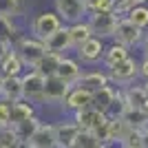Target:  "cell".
I'll return each mask as SVG.
<instances>
[{
	"mask_svg": "<svg viewBox=\"0 0 148 148\" xmlns=\"http://www.w3.org/2000/svg\"><path fill=\"white\" fill-rule=\"evenodd\" d=\"M13 51L20 56V60L25 62L27 69H33L38 62L42 60V56L47 53V47H44L42 40L33 38L31 33H22L18 38V42L13 44Z\"/></svg>",
	"mask_w": 148,
	"mask_h": 148,
	"instance_id": "6da1fadb",
	"label": "cell"
},
{
	"mask_svg": "<svg viewBox=\"0 0 148 148\" xmlns=\"http://www.w3.org/2000/svg\"><path fill=\"white\" fill-rule=\"evenodd\" d=\"M106 73H108L111 84L117 86V88H124V86H128V84H135V82H139V60H135L133 56H128L126 60L117 62L115 66L106 69Z\"/></svg>",
	"mask_w": 148,
	"mask_h": 148,
	"instance_id": "7a4b0ae2",
	"label": "cell"
},
{
	"mask_svg": "<svg viewBox=\"0 0 148 148\" xmlns=\"http://www.w3.org/2000/svg\"><path fill=\"white\" fill-rule=\"evenodd\" d=\"M117 20H119V16L115 11H93V13L86 16V22H88V27H91L93 36L99 38V40H104V42L113 40Z\"/></svg>",
	"mask_w": 148,
	"mask_h": 148,
	"instance_id": "3957f363",
	"label": "cell"
},
{
	"mask_svg": "<svg viewBox=\"0 0 148 148\" xmlns=\"http://www.w3.org/2000/svg\"><path fill=\"white\" fill-rule=\"evenodd\" d=\"M64 25L60 20V16H58L53 9H44V11H38L33 18H31L29 22V33L33 38H38V40H47V38L53 33V31H58L60 27Z\"/></svg>",
	"mask_w": 148,
	"mask_h": 148,
	"instance_id": "277c9868",
	"label": "cell"
},
{
	"mask_svg": "<svg viewBox=\"0 0 148 148\" xmlns=\"http://www.w3.org/2000/svg\"><path fill=\"white\" fill-rule=\"evenodd\" d=\"M144 38H146V31H142L139 27H135L128 18H126V16H122V18L117 20L115 36H113L115 42L124 44V47H128V49L133 51V49H139V47H142Z\"/></svg>",
	"mask_w": 148,
	"mask_h": 148,
	"instance_id": "5b68a950",
	"label": "cell"
},
{
	"mask_svg": "<svg viewBox=\"0 0 148 148\" xmlns=\"http://www.w3.org/2000/svg\"><path fill=\"white\" fill-rule=\"evenodd\" d=\"M53 2V11L60 16L64 25H73L80 20H86L88 9L84 0H51Z\"/></svg>",
	"mask_w": 148,
	"mask_h": 148,
	"instance_id": "8992f818",
	"label": "cell"
},
{
	"mask_svg": "<svg viewBox=\"0 0 148 148\" xmlns=\"http://www.w3.org/2000/svg\"><path fill=\"white\" fill-rule=\"evenodd\" d=\"M104 49H106V42L93 36L75 49V58L82 66H99L102 58H104Z\"/></svg>",
	"mask_w": 148,
	"mask_h": 148,
	"instance_id": "52a82bcc",
	"label": "cell"
},
{
	"mask_svg": "<svg viewBox=\"0 0 148 148\" xmlns=\"http://www.w3.org/2000/svg\"><path fill=\"white\" fill-rule=\"evenodd\" d=\"M22 77V99L31 104H42V91H44V75H40L36 69H27Z\"/></svg>",
	"mask_w": 148,
	"mask_h": 148,
	"instance_id": "ba28073f",
	"label": "cell"
},
{
	"mask_svg": "<svg viewBox=\"0 0 148 148\" xmlns=\"http://www.w3.org/2000/svg\"><path fill=\"white\" fill-rule=\"evenodd\" d=\"M71 84L60 80L58 75H49L44 77V91H42V104L44 106H62L64 97H66Z\"/></svg>",
	"mask_w": 148,
	"mask_h": 148,
	"instance_id": "9c48e42d",
	"label": "cell"
},
{
	"mask_svg": "<svg viewBox=\"0 0 148 148\" xmlns=\"http://www.w3.org/2000/svg\"><path fill=\"white\" fill-rule=\"evenodd\" d=\"M91 102H93V93L91 91H86V88H82V86H71L60 108L64 113H71V115H73V113L82 111V108H88Z\"/></svg>",
	"mask_w": 148,
	"mask_h": 148,
	"instance_id": "30bf717a",
	"label": "cell"
},
{
	"mask_svg": "<svg viewBox=\"0 0 148 148\" xmlns=\"http://www.w3.org/2000/svg\"><path fill=\"white\" fill-rule=\"evenodd\" d=\"M56 128V142H58V148H73L75 139L80 135V128L77 124L73 122V117H62L53 124Z\"/></svg>",
	"mask_w": 148,
	"mask_h": 148,
	"instance_id": "8fae6325",
	"label": "cell"
},
{
	"mask_svg": "<svg viewBox=\"0 0 148 148\" xmlns=\"http://www.w3.org/2000/svg\"><path fill=\"white\" fill-rule=\"evenodd\" d=\"M115 102H117V86H113V84H106V86L93 91L91 106L95 111L104 113V115H111L113 108H115Z\"/></svg>",
	"mask_w": 148,
	"mask_h": 148,
	"instance_id": "7c38bea8",
	"label": "cell"
},
{
	"mask_svg": "<svg viewBox=\"0 0 148 148\" xmlns=\"http://www.w3.org/2000/svg\"><path fill=\"white\" fill-rule=\"evenodd\" d=\"M44 47L51 53H58V56H69L73 47H71V38H69V25H62L58 31H53L47 40H44Z\"/></svg>",
	"mask_w": 148,
	"mask_h": 148,
	"instance_id": "4fadbf2b",
	"label": "cell"
},
{
	"mask_svg": "<svg viewBox=\"0 0 148 148\" xmlns=\"http://www.w3.org/2000/svg\"><path fill=\"white\" fill-rule=\"evenodd\" d=\"M27 144H29V148H58L53 122H40V126H38L36 133L29 137Z\"/></svg>",
	"mask_w": 148,
	"mask_h": 148,
	"instance_id": "5bb4252c",
	"label": "cell"
},
{
	"mask_svg": "<svg viewBox=\"0 0 148 148\" xmlns=\"http://www.w3.org/2000/svg\"><path fill=\"white\" fill-rule=\"evenodd\" d=\"M106 84H111L106 69H88V71H82L80 80L75 82L73 86H82V88H86V91L93 93V91H97V88L106 86Z\"/></svg>",
	"mask_w": 148,
	"mask_h": 148,
	"instance_id": "9a60e30c",
	"label": "cell"
},
{
	"mask_svg": "<svg viewBox=\"0 0 148 148\" xmlns=\"http://www.w3.org/2000/svg\"><path fill=\"white\" fill-rule=\"evenodd\" d=\"M82 64L77 62V58L75 56H62V60H60V66H58V77L60 80H64L66 84H71L73 86L75 82L80 80V75H82Z\"/></svg>",
	"mask_w": 148,
	"mask_h": 148,
	"instance_id": "2e32d148",
	"label": "cell"
},
{
	"mask_svg": "<svg viewBox=\"0 0 148 148\" xmlns=\"http://www.w3.org/2000/svg\"><path fill=\"white\" fill-rule=\"evenodd\" d=\"M119 91H122V99H124V104L128 106V108H142L144 102H146V97H148V93H146V88H144L142 82L128 84V86L119 88Z\"/></svg>",
	"mask_w": 148,
	"mask_h": 148,
	"instance_id": "e0dca14e",
	"label": "cell"
},
{
	"mask_svg": "<svg viewBox=\"0 0 148 148\" xmlns=\"http://www.w3.org/2000/svg\"><path fill=\"white\" fill-rule=\"evenodd\" d=\"M128 56H130L128 47H124V44L115 42V40H108V44H106V49H104V58H102V66L111 69V66H115L117 62L126 60Z\"/></svg>",
	"mask_w": 148,
	"mask_h": 148,
	"instance_id": "ac0fdd59",
	"label": "cell"
},
{
	"mask_svg": "<svg viewBox=\"0 0 148 148\" xmlns=\"http://www.w3.org/2000/svg\"><path fill=\"white\" fill-rule=\"evenodd\" d=\"M33 115H38L36 113V104H31V102H27V99L11 102V106H9V126H16V124L33 117Z\"/></svg>",
	"mask_w": 148,
	"mask_h": 148,
	"instance_id": "d6986e66",
	"label": "cell"
},
{
	"mask_svg": "<svg viewBox=\"0 0 148 148\" xmlns=\"http://www.w3.org/2000/svg\"><path fill=\"white\" fill-rule=\"evenodd\" d=\"M71 117H73V122L77 124V128H80L82 133H91L93 126L104 117V113H99V111H95L93 106H88V108H82V111L73 113Z\"/></svg>",
	"mask_w": 148,
	"mask_h": 148,
	"instance_id": "ffe728a7",
	"label": "cell"
},
{
	"mask_svg": "<svg viewBox=\"0 0 148 148\" xmlns=\"http://www.w3.org/2000/svg\"><path fill=\"white\" fill-rule=\"evenodd\" d=\"M0 97L7 102H18L22 99V77L13 75V77H2L0 82Z\"/></svg>",
	"mask_w": 148,
	"mask_h": 148,
	"instance_id": "44dd1931",
	"label": "cell"
},
{
	"mask_svg": "<svg viewBox=\"0 0 148 148\" xmlns=\"http://www.w3.org/2000/svg\"><path fill=\"white\" fill-rule=\"evenodd\" d=\"M27 71L25 62L20 60V56L16 51H9L2 60H0V75L2 77H13V75H22Z\"/></svg>",
	"mask_w": 148,
	"mask_h": 148,
	"instance_id": "7402d4cb",
	"label": "cell"
},
{
	"mask_svg": "<svg viewBox=\"0 0 148 148\" xmlns=\"http://www.w3.org/2000/svg\"><path fill=\"white\" fill-rule=\"evenodd\" d=\"M22 33H25V31H22V27L18 25V20H16V18L0 16V40H7V42L16 44Z\"/></svg>",
	"mask_w": 148,
	"mask_h": 148,
	"instance_id": "603a6c76",
	"label": "cell"
},
{
	"mask_svg": "<svg viewBox=\"0 0 148 148\" xmlns=\"http://www.w3.org/2000/svg\"><path fill=\"white\" fill-rule=\"evenodd\" d=\"M69 38H71V47H73V51H75L80 44L86 42L88 38H93V31H91L86 20H80V22L69 25Z\"/></svg>",
	"mask_w": 148,
	"mask_h": 148,
	"instance_id": "cb8c5ba5",
	"label": "cell"
},
{
	"mask_svg": "<svg viewBox=\"0 0 148 148\" xmlns=\"http://www.w3.org/2000/svg\"><path fill=\"white\" fill-rule=\"evenodd\" d=\"M115 117H122L124 122H126V126L133 130H142L144 126L148 124V117H146V113L142 111V108H124L119 115H115Z\"/></svg>",
	"mask_w": 148,
	"mask_h": 148,
	"instance_id": "d4e9b609",
	"label": "cell"
},
{
	"mask_svg": "<svg viewBox=\"0 0 148 148\" xmlns=\"http://www.w3.org/2000/svg\"><path fill=\"white\" fill-rule=\"evenodd\" d=\"M60 60H62V56H58V53H51V51H47L42 56V60L38 62L36 66V71L40 75H44V77H49V75H56L58 73V66H60Z\"/></svg>",
	"mask_w": 148,
	"mask_h": 148,
	"instance_id": "484cf974",
	"label": "cell"
},
{
	"mask_svg": "<svg viewBox=\"0 0 148 148\" xmlns=\"http://www.w3.org/2000/svg\"><path fill=\"white\" fill-rule=\"evenodd\" d=\"M40 122H42V119L38 117V115H33V117L16 124V126H11V130H13V135L18 137V142H29V137L36 133V128L40 126Z\"/></svg>",
	"mask_w": 148,
	"mask_h": 148,
	"instance_id": "4316f807",
	"label": "cell"
},
{
	"mask_svg": "<svg viewBox=\"0 0 148 148\" xmlns=\"http://www.w3.org/2000/svg\"><path fill=\"white\" fill-rule=\"evenodd\" d=\"M126 18L135 27H139L142 31L148 33V5H133L126 13Z\"/></svg>",
	"mask_w": 148,
	"mask_h": 148,
	"instance_id": "83f0119b",
	"label": "cell"
},
{
	"mask_svg": "<svg viewBox=\"0 0 148 148\" xmlns=\"http://www.w3.org/2000/svg\"><path fill=\"white\" fill-rule=\"evenodd\" d=\"M91 135L97 139L99 144H106V142H111V115H104V117L99 119L95 126H93L91 130Z\"/></svg>",
	"mask_w": 148,
	"mask_h": 148,
	"instance_id": "f1b7e54d",
	"label": "cell"
},
{
	"mask_svg": "<svg viewBox=\"0 0 148 148\" xmlns=\"http://www.w3.org/2000/svg\"><path fill=\"white\" fill-rule=\"evenodd\" d=\"M22 13H25L22 0H0V16H9L18 20Z\"/></svg>",
	"mask_w": 148,
	"mask_h": 148,
	"instance_id": "f546056e",
	"label": "cell"
},
{
	"mask_svg": "<svg viewBox=\"0 0 148 148\" xmlns=\"http://www.w3.org/2000/svg\"><path fill=\"white\" fill-rule=\"evenodd\" d=\"M84 2H86L88 13H93V11H113V7H115V0H84Z\"/></svg>",
	"mask_w": 148,
	"mask_h": 148,
	"instance_id": "4dcf8cb0",
	"label": "cell"
},
{
	"mask_svg": "<svg viewBox=\"0 0 148 148\" xmlns=\"http://www.w3.org/2000/svg\"><path fill=\"white\" fill-rule=\"evenodd\" d=\"M95 146H99V142L91 133H82V130H80V135H77V139H75V144H73V148H95Z\"/></svg>",
	"mask_w": 148,
	"mask_h": 148,
	"instance_id": "1f68e13d",
	"label": "cell"
},
{
	"mask_svg": "<svg viewBox=\"0 0 148 148\" xmlns=\"http://www.w3.org/2000/svg\"><path fill=\"white\" fill-rule=\"evenodd\" d=\"M9 106H11V102L0 97V130L9 128Z\"/></svg>",
	"mask_w": 148,
	"mask_h": 148,
	"instance_id": "d6a6232c",
	"label": "cell"
},
{
	"mask_svg": "<svg viewBox=\"0 0 148 148\" xmlns=\"http://www.w3.org/2000/svg\"><path fill=\"white\" fill-rule=\"evenodd\" d=\"M139 80H148V60L146 58H142L139 60Z\"/></svg>",
	"mask_w": 148,
	"mask_h": 148,
	"instance_id": "836d02e7",
	"label": "cell"
},
{
	"mask_svg": "<svg viewBox=\"0 0 148 148\" xmlns=\"http://www.w3.org/2000/svg\"><path fill=\"white\" fill-rule=\"evenodd\" d=\"M9 51H13V44L7 42V40H0V60H2V58H5Z\"/></svg>",
	"mask_w": 148,
	"mask_h": 148,
	"instance_id": "e575fe53",
	"label": "cell"
},
{
	"mask_svg": "<svg viewBox=\"0 0 148 148\" xmlns=\"http://www.w3.org/2000/svg\"><path fill=\"white\" fill-rule=\"evenodd\" d=\"M139 146H142V148H148V124L139 130Z\"/></svg>",
	"mask_w": 148,
	"mask_h": 148,
	"instance_id": "d590c367",
	"label": "cell"
},
{
	"mask_svg": "<svg viewBox=\"0 0 148 148\" xmlns=\"http://www.w3.org/2000/svg\"><path fill=\"white\" fill-rule=\"evenodd\" d=\"M139 49H142V58H146V60H148V33H146V38H144V42H142Z\"/></svg>",
	"mask_w": 148,
	"mask_h": 148,
	"instance_id": "8d00e7d4",
	"label": "cell"
},
{
	"mask_svg": "<svg viewBox=\"0 0 148 148\" xmlns=\"http://www.w3.org/2000/svg\"><path fill=\"white\" fill-rule=\"evenodd\" d=\"M122 148H142V146H139V144H124Z\"/></svg>",
	"mask_w": 148,
	"mask_h": 148,
	"instance_id": "74e56055",
	"label": "cell"
},
{
	"mask_svg": "<svg viewBox=\"0 0 148 148\" xmlns=\"http://www.w3.org/2000/svg\"><path fill=\"white\" fill-rule=\"evenodd\" d=\"M133 5H148V0H130Z\"/></svg>",
	"mask_w": 148,
	"mask_h": 148,
	"instance_id": "f35d334b",
	"label": "cell"
},
{
	"mask_svg": "<svg viewBox=\"0 0 148 148\" xmlns=\"http://www.w3.org/2000/svg\"><path fill=\"white\" fill-rule=\"evenodd\" d=\"M142 111L146 113V117H148V97H146V102H144V106H142Z\"/></svg>",
	"mask_w": 148,
	"mask_h": 148,
	"instance_id": "ab89813d",
	"label": "cell"
},
{
	"mask_svg": "<svg viewBox=\"0 0 148 148\" xmlns=\"http://www.w3.org/2000/svg\"><path fill=\"white\" fill-rule=\"evenodd\" d=\"M142 84H144V88H146V93H148V80H144Z\"/></svg>",
	"mask_w": 148,
	"mask_h": 148,
	"instance_id": "60d3db41",
	"label": "cell"
},
{
	"mask_svg": "<svg viewBox=\"0 0 148 148\" xmlns=\"http://www.w3.org/2000/svg\"><path fill=\"white\" fill-rule=\"evenodd\" d=\"M2 148H18V146H2Z\"/></svg>",
	"mask_w": 148,
	"mask_h": 148,
	"instance_id": "b9f144b4",
	"label": "cell"
},
{
	"mask_svg": "<svg viewBox=\"0 0 148 148\" xmlns=\"http://www.w3.org/2000/svg\"><path fill=\"white\" fill-rule=\"evenodd\" d=\"M95 148H104V146H102V144H99V146H95Z\"/></svg>",
	"mask_w": 148,
	"mask_h": 148,
	"instance_id": "7bdbcfd3",
	"label": "cell"
},
{
	"mask_svg": "<svg viewBox=\"0 0 148 148\" xmlns=\"http://www.w3.org/2000/svg\"><path fill=\"white\" fill-rule=\"evenodd\" d=\"M0 82H2V75H0Z\"/></svg>",
	"mask_w": 148,
	"mask_h": 148,
	"instance_id": "ee69618b",
	"label": "cell"
},
{
	"mask_svg": "<svg viewBox=\"0 0 148 148\" xmlns=\"http://www.w3.org/2000/svg\"><path fill=\"white\" fill-rule=\"evenodd\" d=\"M0 148H2V144H0Z\"/></svg>",
	"mask_w": 148,
	"mask_h": 148,
	"instance_id": "f6af8a7d",
	"label": "cell"
}]
</instances>
